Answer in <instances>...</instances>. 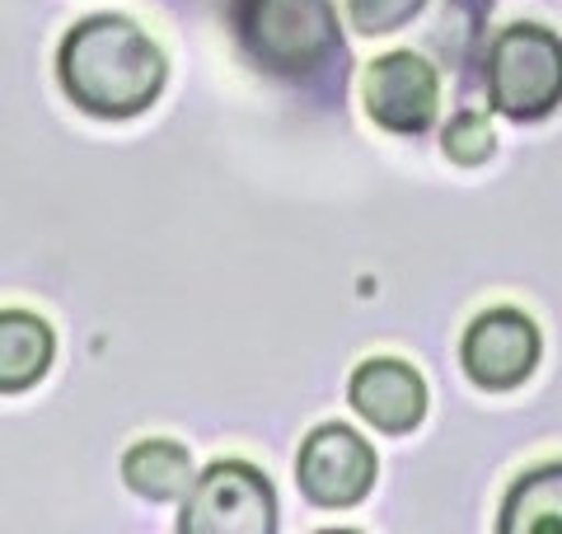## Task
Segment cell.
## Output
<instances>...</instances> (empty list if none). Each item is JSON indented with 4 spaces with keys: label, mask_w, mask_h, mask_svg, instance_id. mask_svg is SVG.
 Wrapping results in <instances>:
<instances>
[{
    "label": "cell",
    "mask_w": 562,
    "mask_h": 534,
    "mask_svg": "<svg viewBox=\"0 0 562 534\" xmlns=\"http://www.w3.org/2000/svg\"><path fill=\"white\" fill-rule=\"evenodd\" d=\"M497 525L512 530V534L562 530V459L516 478L512 492H506V502H502Z\"/></svg>",
    "instance_id": "8fae6325"
},
{
    "label": "cell",
    "mask_w": 562,
    "mask_h": 534,
    "mask_svg": "<svg viewBox=\"0 0 562 534\" xmlns=\"http://www.w3.org/2000/svg\"><path fill=\"white\" fill-rule=\"evenodd\" d=\"M361 103L384 132H403V136L427 132L436 122V103H441L431 62L417 57V52H384V57L366 66Z\"/></svg>",
    "instance_id": "52a82bcc"
},
{
    "label": "cell",
    "mask_w": 562,
    "mask_h": 534,
    "mask_svg": "<svg viewBox=\"0 0 562 534\" xmlns=\"http://www.w3.org/2000/svg\"><path fill=\"white\" fill-rule=\"evenodd\" d=\"M539 347L543 343H539L535 319L525 310L497 305V310H483L469 324L460 361H464L473 385H483V389H516V385H525L535 376Z\"/></svg>",
    "instance_id": "5b68a950"
},
{
    "label": "cell",
    "mask_w": 562,
    "mask_h": 534,
    "mask_svg": "<svg viewBox=\"0 0 562 534\" xmlns=\"http://www.w3.org/2000/svg\"><path fill=\"white\" fill-rule=\"evenodd\" d=\"M122 478H127L132 492L150 497V502H173L192 488V459L173 441H140L122 459Z\"/></svg>",
    "instance_id": "30bf717a"
},
{
    "label": "cell",
    "mask_w": 562,
    "mask_h": 534,
    "mask_svg": "<svg viewBox=\"0 0 562 534\" xmlns=\"http://www.w3.org/2000/svg\"><path fill=\"white\" fill-rule=\"evenodd\" d=\"M347 399L366 422L390 436L413 432L427 418V385H422V376L408 361H394V356H375V361L357 366Z\"/></svg>",
    "instance_id": "ba28073f"
},
{
    "label": "cell",
    "mask_w": 562,
    "mask_h": 534,
    "mask_svg": "<svg viewBox=\"0 0 562 534\" xmlns=\"http://www.w3.org/2000/svg\"><path fill=\"white\" fill-rule=\"evenodd\" d=\"M179 530L188 534H272L277 497L272 483L244 459L211 465L183 497Z\"/></svg>",
    "instance_id": "277c9868"
},
{
    "label": "cell",
    "mask_w": 562,
    "mask_h": 534,
    "mask_svg": "<svg viewBox=\"0 0 562 534\" xmlns=\"http://www.w3.org/2000/svg\"><path fill=\"white\" fill-rule=\"evenodd\" d=\"M441 151L454 165H483V159L497 151V136H492V122H483L479 113H460L441 127Z\"/></svg>",
    "instance_id": "7c38bea8"
},
{
    "label": "cell",
    "mask_w": 562,
    "mask_h": 534,
    "mask_svg": "<svg viewBox=\"0 0 562 534\" xmlns=\"http://www.w3.org/2000/svg\"><path fill=\"white\" fill-rule=\"evenodd\" d=\"M235 29L244 52L286 80L324 70L342 47L328 0H235Z\"/></svg>",
    "instance_id": "7a4b0ae2"
},
{
    "label": "cell",
    "mask_w": 562,
    "mask_h": 534,
    "mask_svg": "<svg viewBox=\"0 0 562 534\" xmlns=\"http://www.w3.org/2000/svg\"><path fill=\"white\" fill-rule=\"evenodd\" d=\"M487 99L506 122H539L562 103V38L543 24H512L487 52Z\"/></svg>",
    "instance_id": "3957f363"
},
{
    "label": "cell",
    "mask_w": 562,
    "mask_h": 534,
    "mask_svg": "<svg viewBox=\"0 0 562 534\" xmlns=\"http://www.w3.org/2000/svg\"><path fill=\"white\" fill-rule=\"evenodd\" d=\"M57 76L66 99L90 118H136L165 89V52L122 14H90L61 38Z\"/></svg>",
    "instance_id": "6da1fadb"
},
{
    "label": "cell",
    "mask_w": 562,
    "mask_h": 534,
    "mask_svg": "<svg viewBox=\"0 0 562 534\" xmlns=\"http://www.w3.org/2000/svg\"><path fill=\"white\" fill-rule=\"evenodd\" d=\"M295 478L314 507H357L375 483V450L351 426L328 422L305 436Z\"/></svg>",
    "instance_id": "8992f818"
},
{
    "label": "cell",
    "mask_w": 562,
    "mask_h": 534,
    "mask_svg": "<svg viewBox=\"0 0 562 534\" xmlns=\"http://www.w3.org/2000/svg\"><path fill=\"white\" fill-rule=\"evenodd\" d=\"M57 352V337L29 310H0V394H24L33 389Z\"/></svg>",
    "instance_id": "9c48e42d"
},
{
    "label": "cell",
    "mask_w": 562,
    "mask_h": 534,
    "mask_svg": "<svg viewBox=\"0 0 562 534\" xmlns=\"http://www.w3.org/2000/svg\"><path fill=\"white\" fill-rule=\"evenodd\" d=\"M427 5V0H347V14L351 24H357V33H394L413 20V14Z\"/></svg>",
    "instance_id": "4fadbf2b"
}]
</instances>
